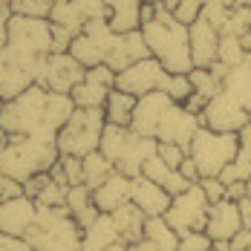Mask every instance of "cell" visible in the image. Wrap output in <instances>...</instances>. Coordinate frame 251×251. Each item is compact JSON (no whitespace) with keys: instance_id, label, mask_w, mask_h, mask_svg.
I'll return each mask as SVG.
<instances>
[{"instance_id":"6da1fadb","label":"cell","mask_w":251,"mask_h":251,"mask_svg":"<svg viewBox=\"0 0 251 251\" xmlns=\"http://www.w3.org/2000/svg\"><path fill=\"white\" fill-rule=\"evenodd\" d=\"M73 113H75V104L70 96H58L32 84L18 99L3 104L0 130L6 136H32V139L55 142Z\"/></svg>"},{"instance_id":"7a4b0ae2","label":"cell","mask_w":251,"mask_h":251,"mask_svg":"<svg viewBox=\"0 0 251 251\" xmlns=\"http://www.w3.org/2000/svg\"><path fill=\"white\" fill-rule=\"evenodd\" d=\"M142 38L151 50V58H156L171 75H191L194 73L188 26L179 24L171 9L156 6V18L142 26Z\"/></svg>"},{"instance_id":"3957f363","label":"cell","mask_w":251,"mask_h":251,"mask_svg":"<svg viewBox=\"0 0 251 251\" xmlns=\"http://www.w3.org/2000/svg\"><path fill=\"white\" fill-rule=\"evenodd\" d=\"M61 153L55 142L32 139V136H9L6 148L0 151V171L6 179H15L26 185L32 176L50 174L58 165Z\"/></svg>"},{"instance_id":"277c9868","label":"cell","mask_w":251,"mask_h":251,"mask_svg":"<svg viewBox=\"0 0 251 251\" xmlns=\"http://www.w3.org/2000/svg\"><path fill=\"white\" fill-rule=\"evenodd\" d=\"M156 148H159L156 139L139 136V133H133L130 127L107 125L104 127V136H101L99 151L113 162V168H116L119 174L136 179V176H142L145 162H148L151 156H156Z\"/></svg>"},{"instance_id":"5b68a950","label":"cell","mask_w":251,"mask_h":251,"mask_svg":"<svg viewBox=\"0 0 251 251\" xmlns=\"http://www.w3.org/2000/svg\"><path fill=\"white\" fill-rule=\"evenodd\" d=\"M81 234L67 208H38V220L24 240L32 251H81Z\"/></svg>"},{"instance_id":"8992f818","label":"cell","mask_w":251,"mask_h":251,"mask_svg":"<svg viewBox=\"0 0 251 251\" xmlns=\"http://www.w3.org/2000/svg\"><path fill=\"white\" fill-rule=\"evenodd\" d=\"M240 151V136L237 133H214L200 127V133L191 142L188 156L194 159L200 179H220V174L237 159Z\"/></svg>"},{"instance_id":"52a82bcc","label":"cell","mask_w":251,"mask_h":251,"mask_svg":"<svg viewBox=\"0 0 251 251\" xmlns=\"http://www.w3.org/2000/svg\"><path fill=\"white\" fill-rule=\"evenodd\" d=\"M104 127H107V116L104 110H78L70 116V122L61 127L55 145L61 156H90L101 148V136H104Z\"/></svg>"},{"instance_id":"ba28073f","label":"cell","mask_w":251,"mask_h":251,"mask_svg":"<svg viewBox=\"0 0 251 251\" xmlns=\"http://www.w3.org/2000/svg\"><path fill=\"white\" fill-rule=\"evenodd\" d=\"M6 44L29 58H47L52 55V24L44 18L12 15L6 24Z\"/></svg>"},{"instance_id":"9c48e42d","label":"cell","mask_w":251,"mask_h":251,"mask_svg":"<svg viewBox=\"0 0 251 251\" xmlns=\"http://www.w3.org/2000/svg\"><path fill=\"white\" fill-rule=\"evenodd\" d=\"M44 58H29L24 52L12 50L9 44L0 47V101L18 99L21 93H26L35 78H38V67Z\"/></svg>"},{"instance_id":"30bf717a","label":"cell","mask_w":251,"mask_h":251,"mask_svg":"<svg viewBox=\"0 0 251 251\" xmlns=\"http://www.w3.org/2000/svg\"><path fill=\"white\" fill-rule=\"evenodd\" d=\"M208 211H211V202L205 197V191L197 185H191L185 194L174 197L171 208L165 211V223L174 228L179 237L191 234V231H205L208 226Z\"/></svg>"},{"instance_id":"8fae6325","label":"cell","mask_w":251,"mask_h":251,"mask_svg":"<svg viewBox=\"0 0 251 251\" xmlns=\"http://www.w3.org/2000/svg\"><path fill=\"white\" fill-rule=\"evenodd\" d=\"M84 75H87V70L78 64L70 52H52V55H47L41 61L35 84L50 90V93H58V96H70L84 81Z\"/></svg>"},{"instance_id":"7c38bea8","label":"cell","mask_w":251,"mask_h":251,"mask_svg":"<svg viewBox=\"0 0 251 251\" xmlns=\"http://www.w3.org/2000/svg\"><path fill=\"white\" fill-rule=\"evenodd\" d=\"M168 81H171V73L156 58H145V61L127 67L125 73L116 75V90L142 99V96H151V93H165Z\"/></svg>"},{"instance_id":"4fadbf2b","label":"cell","mask_w":251,"mask_h":251,"mask_svg":"<svg viewBox=\"0 0 251 251\" xmlns=\"http://www.w3.org/2000/svg\"><path fill=\"white\" fill-rule=\"evenodd\" d=\"M249 122H251L249 110L226 90L220 96H214L200 113V125L205 130H214V133H240Z\"/></svg>"},{"instance_id":"5bb4252c","label":"cell","mask_w":251,"mask_h":251,"mask_svg":"<svg viewBox=\"0 0 251 251\" xmlns=\"http://www.w3.org/2000/svg\"><path fill=\"white\" fill-rule=\"evenodd\" d=\"M113 41H116V32L110 29L107 21H96L90 24L70 47V55L75 58L84 70L90 67H99V64H107V55L113 50Z\"/></svg>"},{"instance_id":"9a60e30c","label":"cell","mask_w":251,"mask_h":251,"mask_svg":"<svg viewBox=\"0 0 251 251\" xmlns=\"http://www.w3.org/2000/svg\"><path fill=\"white\" fill-rule=\"evenodd\" d=\"M200 127L202 125H200V116L197 113H191L185 104H174L165 113L159 130H156V142L159 145H176V148H182V151L188 153L194 136L200 133Z\"/></svg>"},{"instance_id":"2e32d148","label":"cell","mask_w":251,"mask_h":251,"mask_svg":"<svg viewBox=\"0 0 251 251\" xmlns=\"http://www.w3.org/2000/svg\"><path fill=\"white\" fill-rule=\"evenodd\" d=\"M176 101L165 93H151V96H142L136 101V113H133V122H130V130L139 133V136H148V139H156V130L162 125L165 113L174 107Z\"/></svg>"},{"instance_id":"e0dca14e","label":"cell","mask_w":251,"mask_h":251,"mask_svg":"<svg viewBox=\"0 0 251 251\" xmlns=\"http://www.w3.org/2000/svg\"><path fill=\"white\" fill-rule=\"evenodd\" d=\"M38 220V205L29 197H15V200L0 202V234L9 237H26L29 228Z\"/></svg>"},{"instance_id":"ac0fdd59","label":"cell","mask_w":251,"mask_h":251,"mask_svg":"<svg viewBox=\"0 0 251 251\" xmlns=\"http://www.w3.org/2000/svg\"><path fill=\"white\" fill-rule=\"evenodd\" d=\"M240 231H243V217H240V205L237 202L223 200L217 205H211L208 226H205V234L211 237V243H231Z\"/></svg>"},{"instance_id":"d6986e66","label":"cell","mask_w":251,"mask_h":251,"mask_svg":"<svg viewBox=\"0 0 251 251\" xmlns=\"http://www.w3.org/2000/svg\"><path fill=\"white\" fill-rule=\"evenodd\" d=\"M145 58H151V50H148V44H145V38H142V29H139V32H125V35L116 32L113 50L107 55V67H110L116 75L125 73L127 67L145 61Z\"/></svg>"},{"instance_id":"ffe728a7","label":"cell","mask_w":251,"mask_h":251,"mask_svg":"<svg viewBox=\"0 0 251 251\" xmlns=\"http://www.w3.org/2000/svg\"><path fill=\"white\" fill-rule=\"evenodd\" d=\"M191 35V58H194V70H211L217 64V52H220V32L200 18L194 26H188Z\"/></svg>"},{"instance_id":"44dd1931","label":"cell","mask_w":251,"mask_h":251,"mask_svg":"<svg viewBox=\"0 0 251 251\" xmlns=\"http://www.w3.org/2000/svg\"><path fill=\"white\" fill-rule=\"evenodd\" d=\"M130 202L145 214V217H165V211L171 208L174 197L162 188L151 182L148 176H136L133 179V188H130Z\"/></svg>"},{"instance_id":"7402d4cb","label":"cell","mask_w":251,"mask_h":251,"mask_svg":"<svg viewBox=\"0 0 251 251\" xmlns=\"http://www.w3.org/2000/svg\"><path fill=\"white\" fill-rule=\"evenodd\" d=\"M130 188H133V179L116 171L99 191H93V202H96V208L101 214H113V211H119L122 205L130 202Z\"/></svg>"},{"instance_id":"603a6c76","label":"cell","mask_w":251,"mask_h":251,"mask_svg":"<svg viewBox=\"0 0 251 251\" xmlns=\"http://www.w3.org/2000/svg\"><path fill=\"white\" fill-rule=\"evenodd\" d=\"M107 3V24L113 32H139L142 29V0H104Z\"/></svg>"},{"instance_id":"cb8c5ba5","label":"cell","mask_w":251,"mask_h":251,"mask_svg":"<svg viewBox=\"0 0 251 251\" xmlns=\"http://www.w3.org/2000/svg\"><path fill=\"white\" fill-rule=\"evenodd\" d=\"M116 243H122V237L110 214H99V220L81 234V251H107Z\"/></svg>"},{"instance_id":"d4e9b609","label":"cell","mask_w":251,"mask_h":251,"mask_svg":"<svg viewBox=\"0 0 251 251\" xmlns=\"http://www.w3.org/2000/svg\"><path fill=\"white\" fill-rule=\"evenodd\" d=\"M110 217H113V223L119 228V237H122L125 246H136L139 240H145V223H148V217H145L133 202L122 205V208L113 211Z\"/></svg>"},{"instance_id":"484cf974","label":"cell","mask_w":251,"mask_h":251,"mask_svg":"<svg viewBox=\"0 0 251 251\" xmlns=\"http://www.w3.org/2000/svg\"><path fill=\"white\" fill-rule=\"evenodd\" d=\"M142 176H148L151 182H156V185H162L171 197H179V194H185L188 188H191V182L185 179V176L179 174V171H174V168H168L159 156H151L148 162H145V168H142Z\"/></svg>"},{"instance_id":"4316f807","label":"cell","mask_w":251,"mask_h":251,"mask_svg":"<svg viewBox=\"0 0 251 251\" xmlns=\"http://www.w3.org/2000/svg\"><path fill=\"white\" fill-rule=\"evenodd\" d=\"M240 151H237V159L228 165L226 171L220 174V182L223 185H234V182H249L251 179V122L240 133Z\"/></svg>"},{"instance_id":"83f0119b","label":"cell","mask_w":251,"mask_h":251,"mask_svg":"<svg viewBox=\"0 0 251 251\" xmlns=\"http://www.w3.org/2000/svg\"><path fill=\"white\" fill-rule=\"evenodd\" d=\"M67 211L73 214V220L78 223L81 231L93 226L101 214L99 208H96V202H93V191L87 185H75V188L67 191Z\"/></svg>"},{"instance_id":"f1b7e54d","label":"cell","mask_w":251,"mask_h":251,"mask_svg":"<svg viewBox=\"0 0 251 251\" xmlns=\"http://www.w3.org/2000/svg\"><path fill=\"white\" fill-rule=\"evenodd\" d=\"M110 93H113V87H104V84H96V81L84 78L75 90L70 93V99H73V104H75L78 110H104Z\"/></svg>"},{"instance_id":"f546056e","label":"cell","mask_w":251,"mask_h":251,"mask_svg":"<svg viewBox=\"0 0 251 251\" xmlns=\"http://www.w3.org/2000/svg\"><path fill=\"white\" fill-rule=\"evenodd\" d=\"M136 96L130 93H122V90H113L110 99L104 104V116H107V125L116 127H130L133 122V113H136Z\"/></svg>"},{"instance_id":"4dcf8cb0","label":"cell","mask_w":251,"mask_h":251,"mask_svg":"<svg viewBox=\"0 0 251 251\" xmlns=\"http://www.w3.org/2000/svg\"><path fill=\"white\" fill-rule=\"evenodd\" d=\"M116 174V168H113V162L104 156L101 151L90 153V156H84V185L90 188V191H99L101 185L110 179V176Z\"/></svg>"},{"instance_id":"1f68e13d","label":"cell","mask_w":251,"mask_h":251,"mask_svg":"<svg viewBox=\"0 0 251 251\" xmlns=\"http://www.w3.org/2000/svg\"><path fill=\"white\" fill-rule=\"evenodd\" d=\"M145 240H151L159 251H179V234L165 223V217H148Z\"/></svg>"},{"instance_id":"d6a6232c","label":"cell","mask_w":251,"mask_h":251,"mask_svg":"<svg viewBox=\"0 0 251 251\" xmlns=\"http://www.w3.org/2000/svg\"><path fill=\"white\" fill-rule=\"evenodd\" d=\"M251 52L243 47V38H234V35H223L220 38V52H217V64H223L226 70L243 64Z\"/></svg>"},{"instance_id":"836d02e7","label":"cell","mask_w":251,"mask_h":251,"mask_svg":"<svg viewBox=\"0 0 251 251\" xmlns=\"http://www.w3.org/2000/svg\"><path fill=\"white\" fill-rule=\"evenodd\" d=\"M220 35H234V38L251 35V6H234Z\"/></svg>"},{"instance_id":"e575fe53","label":"cell","mask_w":251,"mask_h":251,"mask_svg":"<svg viewBox=\"0 0 251 251\" xmlns=\"http://www.w3.org/2000/svg\"><path fill=\"white\" fill-rule=\"evenodd\" d=\"M52 3H55V0H12V15H24V18H44V21H50Z\"/></svg>"},{"instance_id":"d590c367","label":"cell","mask_w":251,"mask_h":251,"mask_svg":"<svg viewBox=\"0 0 251 251\" xmlns=\"http://www.w3.org/2000/svg\"><path fill=\"white\" fill-rule=\"evenodd\" d=\"M58 168H61V174H64L70 188L84 185V159H78V156H61L58 159Z\"/></svg>"},{"instance_id":"8d00e7d4","label":"cell","mask_w":251,"mask_h":251,"mask_svg":"<svg viewBox=\"0 0 251 251\" xmlns=\"http://www.w3.org/2000/svg\"><path fill=\"white\" fill-rule=\"evenodd\" d=\"M202 9H205L202 0H179V6L174 9V18L182 26H194L202 18Z\"/></svg>"},{"instance_id":"74e56055","label":"cell","mask_w":251,"mask_h":251,"mask_svg":"<svg viewBox=\"0 0 251 251\" xmlns=\"http://www.w3.org/2000/svg\"><path fill=\"white\" fill-rule=\"evenodd\" d=\"M165 96H171L176 104H188V99L194 96V87H191V78L188 75H171L168 87H165Z\"/></svg>"},{"instance_id":"f35d334b","label":"cell","mask_w":251,"mask_h":251,"mask_svg":"<svg viewBox=\"0 0 251 251\" xmlns=\"http://www.w3.org/2000/svg\"><path fill=\"white\" fill-rule=\"evenodd\" d=\"M214 243L205 231H191L185 237H179V251H211Z\"/></svg>"},{"instance_id":"ab89813d","label":"cell","mask_w":251,"mask_h":251,"mask_svg":"<svg viewBox=\"0 0 251 251\" xmlns=\"http://www.w3.org/2000/svg\"><path fill=\"white\" fill-rule=\"evenodd\" d=\"M156 156H159L168 168H174V171H179V165L188 159V153L182 151V148H176V145H159V148H156Z\"/></svg>"},{"instance_id":"60d3db41","label":"cell","mask_w":251,"mask_h":251,"mask_svg":"<svg viewBox=\"0 0 251 251\" xmlns=\"http://www.w3.org/2000/svg\"><path fill=\"white\" fill-rule=\"evenodd\" d=\"M200 188L205 191V197H208V202H211V205L228 200V188L220 182V179H200Z\"/></svg>"},{"instance_id":"b9f144b4","label":"cell","mask_w":251,"mask_h":251,"mask_svg":"<svg viewBox=\"0 0 251 251\" xmlns=\"http://www.w3.org/2000/svg\"><path fill=\"white\" fill-rule=\"evenodd\" d=\"M73 41H75L73 32H67L61 26H52V52H70Z\"/></svg>"},{"instance_id":"7bdbcfd3","label":"cell","mask_w":251,"mask_h":251,"mask_svg":"<svg viewBox=\"0 0 251 251\" xmlns=\"http://www.w3.org/2000/svg\"><path fill=\"white\" fill-rule=\"evenodd\" d=\"M0 251H32V246L26 243L24 237H9V234H0Z\"/></svg>"},{"instance_id":"ee69618b","label":"cell","mask_w":251,"mask_h":251,"mask_svg":"<svg viewBox=\"0 0 251 251\" xmlns=\"http://www.w3.org/2000/svg\"><path fill=\"white\" fill-rule=\"evenodd\" d=\"M12 18V0H0V47H6V24Z\"/></svg>"},{"instance_id":"f6af8a7d","label":"cell","mask_w":251,"mask_h":251,"mask_svg":"<svg viewBox=\"0 0 251 251\" xmlns=\"http://www.w3.org/2000/svg\"><path fill=\"white\" fill-rule=\"evenodd\" d=\"M179 174L185 176L191 185H197V182H200V171H197V165H194V159H191V156H188V159L179 165Z\"/></svg>"},{"instance_id":"bcb514c9","label":"cell","mask_w":251,"mask_h":251,"mask_svg":"<svg viewBox=\"0 0 251 251\" xmlns=\"http://www.w3.org/2000/svg\"><path fill=\"white\" fill-rule=\"evenodd\" d=\"M231 251H251V231H240L234 240H231Z\"/></svg>"},{"instance_id":"7dc6e473","label":"cell","mask_w":251,"mask_h":251,"mask_svg":"<svg viewBox=\"0 0 251 251\" xmlns=\"http://www.w3.org/2000/svg\"><path fill=\"white\" fill-rule=\"evenodd\" d=\"M240 205V217H243V228L251 231V197H243V200L237 202Z\"/></svg>"},{"instance_id":"c3c4849f","label":"cell","mask_w":251,"mask_h":251,"mask_svg":"<svg viewBox=\"0 0 251 251\" xmlns=\"http://www.w3.org/2000/svg\"><path fill=\"white\" fill-rule=\"evenodd\" d=\"M142 3H148V6H162V9H171V12L179 6V0H142Z\"/></svg>"},{"instance_id":"681fc988","label":"cell","mask_w":251,"mask_h":251,"mask_svg":"<svg viewBox=\"0 0 251 251\" xmlns=\"http://www.w3.org/2000/svg\"><path fill=\"white\" fill-rule=\"evenodd\" d=\"M214 251H231V243H214Z\"/></svg>"},{"instance_id":"f907efd6","label":"cell","mask_w":251,"mask_h":251,"mask_svg":"<svg viewBox=\"0 0 251 251\" xmlns=\"http://www.w3.org/2000/svg\"><path fill=\"white\" fill-rule=\"evenodd\" d=\"M107 251H130V246H125V243H116V246H110Z\"/></svg>"},{"instance_id":"816d5d0a","label":"cell","mask_w":251,"mask_h":251,"mask_svg":"<svg viewBox=\"0 0 251 251\" xmlns=\"http://www.w3.org/2000/svg\"><path fill=\"white\" fill-rule=\"evenodd\" d=\"M3 185H6V176H3V171H0V202H3Z\"/></svg>"},{"instance_id":"f5cc1de1","label":"cell","mask_w":251,"mask_h":251,"mask_svg":"<svg viewBox=\"0 0 251 251\" xmlns=\"http://www.w3.org/2000/svg\"><path fill=\"white\" fill-rule=\"evenodd\" d=\"M220 3H226L228 9H234V6H237V0H220Z\"/></svg>"},{"instance_id":"db71d44e","label":"cell","mask_w":251,"mask_h":251,"mask_svg":"<svg viewBox=\"0 0 251 251\" xmlns=\"http://www.w3.org/2000/svg\"><path fill=\"white\" fill-rule=\"evenodd\" d=\"M237 6H251V0H237Z\"/></svg>"},{"instance_id":"11a10c76","label":"cell","mask_w":251,"mask_h":251,"mask_svg":"<svg viewBox=\"0 0 251 251\" xmlns=\"http://www.w3.org/2000/svg\"><path fill=\"white\" fill-rule=\"evenodd\" d=\"M246 191H249V197H251V179H249V182H246Z\"/></svg>"},{"instance_id":"9f6ffc18","label":"cell","mask_w":251,"mask_h":251,"mask_svg":"<svg viewBox=\"0 0 251 251\" xmlns=\"http://www.w3.org/2000/svg\"><path fill=\"white\" fill-rule=\"evenodd\" d=\"M211 251H214V249H211Z\"/></svg>"}]
</instances>
